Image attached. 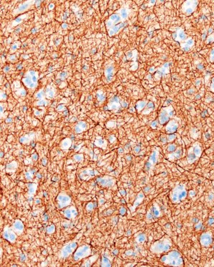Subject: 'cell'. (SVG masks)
<instances>
[{
  "label": "cell",
  "instance_id": "cell-1",
  "mask_svg": "<svg viewBox=\"0 0 214 267\" xmlns=\"http://www.w3.org/2000/svg\"><path fill=\"white\" fill-rule=\"evenodd\" d=\"M91 254L90 247L87 245L81 246L78 249L76 250L73 255V259L75 261H79L80 259L87 257Z\"/></svg>",
  "mask_w": 214,
  "mask_h": 267
},
{
  "label": "cell",
  "instance_id": "cell-2",
  "mask_svg": "<svg viewBox=\"0 0 214 267\" xmlns=\"http://www.w3.org/2000/svg\"><path fill=\"white\" fill-rule=\"evenodd\" d=\"M77 248V243H70L69 244H67L64 248L61 250V256L62 258H67L70 254H72L74 251L76 250Z\"/></svg>",
  "mask_w": 214,
  "mask_h": 267
},
{
  "label": "cell",
  "instance_id": "cell-3",
  "mask_svg": "<svg viewBox=\"0 0 214 267\" xmlns=\"http://www.w3.org/2000/svg\"><path fill=\"white\" fill-rule=\"evenodd\" d=\"M58 203L59 208H63L70 204V199L69 196H68L66 194L61 193L58 197Z\"/></svg>",
  "mask_w": 214,
  "mask_h": 267
},
{
  "label": "cell",
  "instance_id": "cell-4",
  "mask_svg": "<svg viewBox=\"0 0 214 267\" xmlns=\"http://www.w3.org/2000/svg\"><path fill=\"white\" fill-rule=\"evenodd\" d=\"M97 182L99 184H100L101 186H105V187H110L112 186L114 184V178L108 177V176H105L104 177L99 178L97 179Z\"/></svg>",
  "mask_w": 214,
  "mask_h": 267
},
{
  "label": "cell",
  "instance_id": "cell-5",
  "mask_svg": "<svg viewBox=\"0 0 214 267\" xmlns=\"http://www.w3.org/2000/svg\"><path fill=\"white\" fill-rule=\"evenodd\" d=\"M4 236L5 239L10 242H14L16 240V235L14 233L13 230H11L10 228H5L4 232Z\"/></svg>",
  "mask_w": 214,
  "mask_h": 267
},
{
  "label": "cell",
  "instance_id": "cell-6",
  "mask_svg": "<svg viewBox=\"0 0 214 267\" xmlns=\"http://www.w3.org/2000/svg\"><path fill=\"white\" fill-rule=\"evenodd\" d=\"M23 228H24V226H23L22 223L20 221H19V220H17V221H16L14 222L12 229H13L14 232H16L18 234H21L23 231Z\"/></svg>",
  "mask_w": 214,
  "mask_h": 267
},
{
  "label": "cell",
  "instance_id": "cell-7",
  "mask_svg": "<svg viewBox=\"0 0 214 267\" xmlns=\"http://www.w3.org/2000/svg\"><path fill=\"white\" fill-rule=\"evenodd\" d=\"M77 213H78L77 210H76L75 208H73V207L67 208L64 212L65 215H66L67 218H71L74 217V216L77 215Z\"/></svg>",
  "mask_w": 214,
  "mask_h": 267
},
{
  "label": "cell",
  "instance_id": "cell-8",
  "mask_svg": "<svg viewBox=\"0 0 214 267\" xmlns=\"http://www.w3.org/2000/svg\"><path fill=\"white\" fill-rule=\"evenodd\" d=\"M94 172L93 170H84L83 172H81V177L82 179H84L87 180L88 179H89L91 177H93L94 176Z\"/></svg>",
  "mask_w": 214,
  "mask_h": 267
},
{
  "label": "cell",
  "instance_id": "cell-9",
  "mask_svg": "<svg viewBox=\"0 0 214 267\" xmlns=\"http://www.w3.org/2000/svg\"><path fill=\"white\" fill-rule=\"evenodd\" d=\"M101 265H102V266H111V263L108 259L103 257L102 264H101Z\"/></svg>",
  "mask_w": 214,
  "mask_h": 267
},
{
  "label": "cell",
  "instance_id": "cell-10",
  "mask_svg": "<svg viewBox=\"0 0 214 267\" xmlns=\"http://www.w3.org/2000/svg\"><path fill=\"white\" fill-rule=\"evenodd\" d=\"M54 230H55V227L53 226L48 227V228H47V231H48V233H51L52 232H54Z\"/></svg>",
  "mask_w": 214,
  "mask_h": 267
},
{
  "label": "cell",
  "instance_id": "cell-11",
  "mask_svg": "<svg viewBox=\"0 0 214 267\" xmlns=\"http://www.w3.org/2000/svg\"><path fill=\"white\" fill-rule=\"evenodd\" d=\"M94 208V206H92L91 203H90V204H88V206H87V210H91V209H93Z\"/></svg>",
  "mask_w": 214,
  "mask_h": 267
},
{
  "label": "cell",
  "instance_id": "cell-12",
  "mask_svg": "<svg viewBox=\"0 0 214 267\" xmlns=\"http://www.w3.org/2000/svg\"><path fill=\"white\" fill-rule=\"evenodd\" d=\"M61 83V80H57V83Z\"/></svg>",
  "mask_w": 214,
  "mask_h": 267
}]
</instances>
